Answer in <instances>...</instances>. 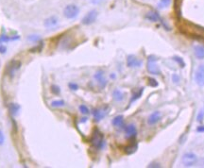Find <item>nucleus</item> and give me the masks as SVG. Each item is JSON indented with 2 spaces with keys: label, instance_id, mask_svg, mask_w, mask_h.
Returning a JSON list of instances; mask_svg holds the SVG:
<instances>
[{
  "label": "nucleus",
  "instance_id": "22",
  "mask_svg": "<svg viewBox=\"0 0 204 168\" xmlns=\"http://www.w3.org/2000/svg\"><path fill=\"white\" fill-rule=\"evenodd\" d=\"M51 106L54 108H58V107H62L64 106V101L63 100H55L51 102Z\"/></svg>",
  "mask_w": 204,
  "mask_h": 168
},
{
  "label": "nucleus",
  "instance_id": "17",
  "mask_svg": "<svg viewBox=\"0 0 204 168\" xmlns=\"http://www.w3.org/2000/svg\"><path fill=\"white\" fill-rule=\"evenodd\" d=\"M9 111L11 113V114L13 116H15L18 114L19 111H20V106L18 104H14V103H11L9 106Z\"/></svg>",
  "mask_w": 204,
  "mask_h": 168
},
{
  "label": "nucleus",
  "instance_id": "35",
  "mask_svg": "<svg viewBox=\"0 0 204 168\" xmlns=\"http://www.w3.org/2000/svg\"><path fill=\"white\" fill-rule=\"evenodd\" d=\"M197 166H200V167H204V159L200 160L199 162H198V165Z\"/></svg>",
  "mask_w": 204,
  "mask_h": 168
},
{
  "label": "nucleus",
  "instance_id": "7",
  "mask_svg": "<svg viewBox=\"0 0 204 168\" xmlns=\"http://www.w3.org/2000/svg\"><path fill=\"white\" fill-rule=\"evenodd\" d=\"M196 82L199 86H204V66H199L195 76Z\"/></svg>",
  "mask_w": 204,
  "mask_h": 168
},
{
  "label": "nucleus",
  "instance_id": "13",
  "mask_svg": "<svg viewBox=\"0 0 204 168\" xmlns=\"http://www.w3.org/2000/svg\"><path fill=\"white\" fill-rule=\"evenodd\" d=\"M160 119H161V113H160L159 112H155V113H151V114L149 115V119H148V122H149V125H154V124H156Z\"/></svg>",
  "mask_w": 204,
  "mask_h": 168
},
{
  "label": "nucleus",
  "instance_id": "14",
  "mask_svg": "<svg viewBox=\"0 0 204 168\" xmlns=\"http://www.w3.org/2000/svg\"><path fill=\"white\" fill-rule=\"evenodd\" d=\"M146 18L148 20H149L150 22H157L159 21L161 18L159 16V14L156 13V12H149L146 14Z\"/></svg>",
  "mask_w": 204,
  "mask_h": 168
},
{
  "label": "nucleus",
  "instance_id": "38",
  "mask_svg": "<svg viewBox=\"0 0 204 168\" xmlns=\"http://www.w3.org/2000/svg\"><path fill=\"white\" fill-rule=\"evenodd\" d=\"M1 43H2V41H1V39H0V44H1Z\"/></svg>",
  "mask_w": 204,
  "mask_h": 168
},
{
  "label": "nucleus",
  "instance_id": "34",
  "mask_svg": "<svg viewBox=\"0 0 204 168\" xmlns=\"http://www.w3.org/2000/svg\"><path fill=\"white\" fill-rule=\"evenodd\" d=\"M149 167H161V164H160V163L153 162V163H150V164L149 165Z\"/></svg>",
  "mask_w": 204,
  "mask_h": 168
},
{
  "label": "nucleus",
  "instance_id": "1",
  "mask_svg": "<svg viewBox=\"0 0 204 168\" xmlns=\"http://www.w3.org/2000/svg\"><path fill=\"white\" fill-rule=\"evenodd\" d=\"M91 143H92V145L95 146L97 149H100V148L103 147V145H104L103 135H102V133L98 129H95V131L93 132Z\"/></svg>",
  "mask_w": 204,
  "mask_h": 168
},
{
  "label": "nucleus",
  "instance_id": "6",
  "mask_svg": "<svg viewBox=\"0 0 204 168\" xmlns=\"http://www.w3.org/2000/svg\"><path fill=\"white\" fill-rule=\"evenodd\" d=\"M97 17V12L95 11V10H93V11L89 12V13L83 17V19H82V24H83V25H91V24H93V23L96 21Z\"/></svg>",
  "mask_w": 204,
  "mask_h": 168
},
{
  "label": "nucleus",
  "instance_id": "9",
  "mask_svg": "<svg viewBox=\"0 0 204 168\" xmlns=\"http://www.w3.org/2000/svg\"><path fill=\"white\" fill-rule=\"evenodd\" d=\"M127 64L128 67H140L142 65V61L140 60H138L136 58L134 55H129L128 57V60H127Z\"/></svg>",
  "mask_w": 204,
  "mask_h": 168
},
{
  "label": "nucleus",
  "instance_id": "4",
  "mask_svg": "<svg viewBox=\"0 0 204 168\" xmlns=\"http://www.w3.org/2000/svg\"><path fill=\"white\" fill-rule=\"evenodd\" d=\"M80 13V9L76 5H68L65 7L63 11V14L68 19H73L78 16Z\"/></svg>",
  "mask_w": 204,
  "mask_h": 168
},
{
  "label": "nucleus",
  "instance_id": "33",
  "mask_svg": "<svg viewBox=\"0 0 204 168\" xmlns=\"http://www.w3.org/2000/svg\"><path fill=\"white\" fill-rule=\"evenodd\" d=\"M179 79H180V78H179V76H178V75H173V76H172V80H173L174 82H176V83L179 82Z\"/></svg>",
  "mask_w": 204,
  "mask_h": 168
},
{
  "label": "nucleus",
  "instance_id": "18",
  "mask_svg": "<svg viewBox=\"0 0 204 168\" xmlns=\"http://www.w3.org/2000/svg\"><path fill=\"white\" fill-rule=\"evenodd\" d=\"M137 148H138L137 144H130V145L126 146V147L124 148V150H125V152H126L127 154L130 155V154L134 153L136 150H137Z\"/></svg>",
  "mask_w": 204,
  "mask_h": 168
},
{
  "label": "nucleus",
  "instance_id": "12",
  "mask_svg": "<svg viewBox=\"0 0 204 168\" xmlns=\"http://www.w3.org/2000/svg\"><path fill=\"white\" fill-rule=\"evenodd\" d=\"M126 134L127 137L129 139L135 138L136 135H137V130H136V128L134 125H129L126 128Z\"/></svg>",
  "mask_w": 204,
  "mask_h": 168
},
{
  "label": "nucleus",
  "instance_id": "20",
  "mask_svg": "<svg viewBox=\"0 0 204 168\" xmlns=\"http://www.w3.org/2000/svg\"><path fill=\"white\" fill-rule=\"evenodd\" d=\"M112 96H113L114 100H116V101H121V100H123V98H124L123 93H122L121 91H119V90H115V91L113 92Z\"/></svg>",
  "mask_w": 204,
  "mask_h": 168
},
{
  "label": "nucleus",
  "instance_id": "8",
  "mask_svg": "<svg viewBox=\"0 0 204 168\" xmlns=\"http://www.w3.org/2000/svg\"><path fill=\"white\" fill-rule=\"evenodd\" d=\"M21 66V62L18 60H13L10 63V65L8 66V74L11 77H13L14 74L16 73V71L20 68Z\"/></svg>",
  "mask_w": 204,
  "mask_h": 168
},
{
  "label": "nucleus",
  "instance_id": "28",
  "mask_svg": "<svg viewBox=\"0 0 204 168\" xmlns=\"http://www.w3.org/2000/svg\"><path fill=\"white\" fill-rule=\"evenodd\" d=\"M4 141H5L4 133H3V131L1 129H0V145H2L4 144Z\"/></svg>",
  "mask_w": 204,
  "mask_h": 168
},
{
  "label": "nucleus",
  "instance_id": "29",
  "mask_svg": "<svg viewBox=\"0 0 204 168\" xmlns=\"http://www.w3.org/2000/svg\"><path fill=\"white\" fill-rule=\"evenodd\" d=\"M149 85H150V86H152V87H156V86H158V83H157V81H156L155 79H153V78H149Z\"/></svg>",
  "mask_w": 204,
  "mask_h": 168
},
{
  "label": "nucleus",
  "instance_id": "37",
  "mask_svg": "<svg viewBox=\"0 0 204 168\" xmlns=\"http://www.w3.org/2000/svg\"><path fill=\"white\" fill-rule=\"evenodd\" d=\"M202 117H203V113H200L197 116V121H201L202 120Z\"/></svg>",
  "mask_w": 204,
  "mask_h": 168
},
{
  "label": "nucleus",
  "instance_id": "32",
  "mask_svg": "<svg viewBox=\"0 0 204 168\" xmlns=\"http://www.w3.org/2000/svg\"><path fill=\"white\" fill-rule=\"evenodd\" d=\"M90 1L93 3V4H95V5H98V4H100L103 0H90Z\"/></svg>",
  "mask_w": 204,
  "mask_h": 168
},
{
  "label": "nucleus",
  "instance_id": "30",
  "mask_svg": "<svg viewBox=\"0 0 204 168\" xmlns=\"http://www.w3.org/2000/svg\"><path fill=\"white\" fill-rule=\"evenodd\" d=\"M51 90H52V92H53L54 94H56V95H59V94H60V88H59L58 86H56V85H52Z\"/></svg>",
  "mask_w": 204,
  "mask_h": 168
},
{
  "label": "nucleus",
  "instance_id": "27",
  "mask_svg": "<svg viewBox=\"0 0 204 168\" xmlns=\"http://www.w3.org/2000/svg\"><path fill=\"white\" fill-rule=\"evenodd\" d=\"M69 88L72 90V91H77L78 89H79V86H78V84H76V83H69Z\"/></svg>",
  "mask_w": 204,
  "mask_h": 168
},
{
  "label": "nucleus",
  "instance_id": "36",
  "mask_svg": "<svg viewBox=\"0 0 204 168\" xmlns=\"http://www.w3.org/2000/svg\"><path fill=\"white\" fill-rule=\"evenodd\" d=\"M196 131H198V132H204V127H198L196 129Z\"/></svg>",
  "mask_w": 204,
  "mask_h": 168
},
{
  "label": "nucleus",
  "instance_id": "11",
  "mask_svg": "<svg viewBox=\"0 0 204 168\" xmlns=\"http://www.w3.org/2000/svg\"><path fill=\"white\" fill-rule=\"evenodd\" d=\"M95 78L97 80V82H98V84H99V86H100L101 88H104V87L106 86L107 81H106V79H105L103 71H101V70L97 71V72L96 73V75H95Z\"/></svg>",
  "mask_w": 204,
  "mask_h": 168
},
{
  "label": "nucleus",
  "instance_id": "10",
  "mask_svg": "<svg viewBox=\"0 0 204 168\" xmlns=\"http://www.w3.org/2000/svg\"><path fill=\"white\" fill-rule=\"evenodd\" d=\"M59 19L56 16H50L44 21V27L46 29H54L58 26Z\"/></svg>",
  "mask_w": 204,
  "mask_h": 168
},
{
  "label": "nucleus",
  "instance_id": "24",
  "mask_svg": "<svg viewBox=\"0 0 204 168\" xmlns=\"http://www.w3.org/2000/svg\"><path fill=\"white\" fill-rule=\"evenodd\" d=\"M80 111L82 114H88L89 113V110L85 105H81L80 106Z\"/></svg>",
  "mask_w": 204,
  "mask_h": 168
},
{
  "label": "nucleus",
  "instance_id": "16",
  "mask_svg": "<svg viewBox=\"0 0 204 168\" xmlns=\"http://www.w3.org/2000/svg\"><path fill=\"white\" fill-rule=\"evenodd\" d=\"M194 51H195V55L196 58H198V59L204 58V46L196 45V46H195Z\"/></svg>",
  "mask_w": 204,
  "mask_h": 168
},
{
  "label": "nucleus",
  "instance_id": "26",
  "mask_svg": "<svg viewBox=\"0 0 204 168\" xmlns=\"http://www.w3.org/2000/svg\"><path fill=\"white\" fill-rule=\"evenodd\" d=\"M174 60H175L181 67H184V66H185V63L183 62V60H182L180 57H177V56H176V57H174Z\"/></svg>",
  "mask_w": 204,
  "mask_h": 168
},
{
  "label": "nucleus",
  "instance_id": "25",
  "mask_svg": "<svg viewBox=\"0 0 204 168\" xmlns=\"http://www.w3.org/2000/svg\"><path fill=\"white\" fill-rule=\"evenodd\" d=\"M41 38H40V36H38V35H30V36H29L28 37V40H29V41H31V42H37V41H39Z\"/></svg>",
  "mask_w": 204,
  "mask_h": 168
},
{
  "label": "nucleus",
  "instance_id": "19",
  "mask_svg": "<svg viewBox=\"0 0 204 168\" xmlns=\"http://www.w3.org/2000/svg\"><path fill=\"white\" fill-rule=\"evenodd\" d=\"M112 125L115 127H123L124 125V118L122 115H118L112 120Z\"/></svg>",
  "mask_w": 204,
  "mask_h": 168
},
{
  "label": "nucleus",
  "instance_id": "5",
  "mask_svg": "<svg viewBox=\"0 0 204 168\" xmlns=\"http://www.w3.org/2000/svg\"><path fill=\"white\" fill-rule=\"evenodd\" d=\"M181 161L183 163L184 166H193L194 164L196 163L197 161V158L195 154L193 153H187V154H184L182 156V159H181Z\"/></svg>",
  "mask_w": 204,
  "mask_h": 168
},
{
  "label": "nucleus",
  "instance_id": "21",
  "mask_svg": "<svg viewBox=\"0 0 204 168\" xmlns=\"http://www.w3.org/2000/svg\"><path fill=\"white\" fill-rule=\"evenodd\" d=\"M171 3V0H161L159 3V9H165L166 7H168Z\"/></svg>",
  "mask_w": 204,
  "mask_h": 168
},
{
  "label": "nucleus",
  "instance_id": "3",
  "mask_svg": "<svg viewBox=\"0 0 204 168\" xmlns=\"http://www.w3.org/2000/svg\"><path fill=\"white\" fill-rule=\"evenodd\" d=\"M148 71L152 74V75H159L161 73L158 65H157V60L155 58V56L150 55L148 58Z\"/></svg>",
  "mask_w": 204,
  "mask_h": 168
},
{
  "label": "nucleus",
  "instance_id": "23",
  "mask_svg": "<svg viewBox=\"0 0 204 168\" xmlns=\"http://www.w3.org/2000/svg\"><path fill=\"white\" fill-rule=\"evenodd\" d=\"M142 93H143V88H142V89H140L138 93H136L135 95H133V97H132V98H131L130 102H133V101H135L136 99H138V98H139V97L142 96Z\"/></svg>",
  "mask_w": 204,
  "mask_h": 168
},
{
  "label": "nucleus",
  "instance_id": "31",
  "mask_svg": "<svg viewBox=\"0 0 204 168\" xmlns=\"http://www.w3.org/2000/svg\"><path fill=\"white\" fill-rule=\"evenodd\" d=\"M6 51H7L6 46H4V45H0V53H1V54H4V53H6Z\"/></svg>",
  "mask_w": 204,
  "mask_h": 168
},
{
  "label": "nucleus",
  "instance_id": "2",
  "mask_svg": "<svg viewBox=\"0 0 204 168\" xmlns=\"http://www.w3.org/2000/svg\"><path fill=\"white\" fill-rule=\"evenodd\" d=\"M181 30L193 36H201L204 34V29H201L193 24H187Z\"/></svg>",
  "mask_w": 204,
  "mask_h": 168
},
{
  "label": "nucleus",
  "instance_id": "15",
  "mask_svg": "<svg viewBox=\"0 0 204 168\" xmlns=\"http://www.w3.org/2000/svg\"><path fill=\"white\" fill-rule=\"evenodd\" d=\"M93 115L96 119V121H100L102 118H104V116L106 115V113L104 110H100V109H97V110H95L93 112Z\"/></svg>",
  "mask_w": 204,
  "mask_h": 168
}]
</instances>
